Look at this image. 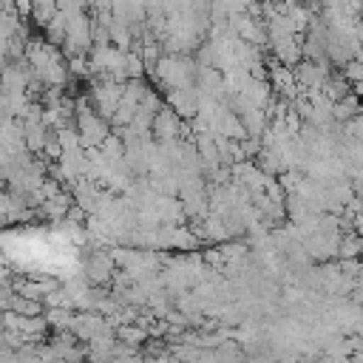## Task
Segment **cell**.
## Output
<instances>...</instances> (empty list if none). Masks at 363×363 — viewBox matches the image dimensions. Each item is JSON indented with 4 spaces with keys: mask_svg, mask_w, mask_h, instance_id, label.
<instances>
[{
    "mask_svg": "<svg viewBox=\"0 0 363 363\" xmlns=\"http://www.w3.org/2000/svg\"><path fill=\"white\" fill-rule=\"evenodd\" d=\"M116 258H113V252H105V250H94L91 252V258L85 261V278L91 281V284H96V286H108L111 281H113V275H116Z\"/></svg>",
    "mask_w": 363,
    "mask_h": 363,
    "instance_id": "1",
    "label": "cell"
},
{
    "mask_svg": "<svg viewBox=\"0 0 363 363\" xmlns=\"http://www.w3.org/2000/svg\"><path fill=\"white\" fill-rule=\"evenodd\" d=\"M164 102L182 116V119H193L199 113V85H187V88H167Z\"/></svg>",
    "mask_w": 363,
    "mask_h": 363,
    "instance_id": "2",
    "label": "cell"
},
{
    "mask_svg": "<svg viewBox=\"0 0 363 363\" xmlns=\"http://www.w3.org/2000/svg\"><path fill=\"white\" fill-rule=\"evenodd\" d=\"M182 116L170 108V105H162L159 113L153 116V139L156 142H173V139H182Z\"/></svg>",
    "mask_w": 363,
    "mask_h": 363,
    "instance_id": "3",
    "label": "cell"
},
{
    "mask_svg": "<svg viewBox=\"0 0 363 363\" xmlns=\"http://www.w3.org/2000/svg\"><path fill=\"white\" fill-rule=\"evenodd\" d=\"M303 37L306 34H286L278 40H269V51L275 60L286 62V65H298L303 60Z\"/></svg>",
    "mask_w": 363,
    "mask_h": 363,
    "instance_id": "4",
    "label": "cell"
},
{
    "mask_svg": "<svg viewBox=\"0 0 363 363\" xmlns=\"http://www.w3.org/2000/svg\"><path fill=\"white\" fill-rule=\"evenodd\" d=\"M111 323H108V318L99 312V309H77V320H74V326H71V332L79 337V340H91L96 332H102V329H108ZM113 329V326H111Z\"/></svg>",
    "mask_w": 363,
    "mask_h": 363,
    "instance_id": "5",
    "label": "cell"
},
{
    "mask_svg": "<svg viewBox=\"0 0 363 363\" xmlns=\"http://www.w3.org/2000/svg\"><path fill=\"white\" fill-rule=\"evenodd\" d=\"M360 111H363V108H360V96H357L354 91H349L346 96H340V99L332 105L335 122H349V119H354Z\"/></svg>",
    "mask_w": 363,
    "mask_h": 363,
    "instance_id": "6",
    "label": "cell"
},
{
    "mask_svg": "<svg viewBox=\"0 0 363 363\" xmlns=\"http://www.w3.org/2000/svg\"><path fill=\"white\" fill-rule=\"evenodd\" d=\"M264 173H269V176H281L284 173V159H281V150L278 147H261V153L252 159Z\"/></svg>",
    "mask_w": 363,
    "mask_h": 363,
    "instance_id": "7",
    "label": "cell"
},
{
    "mask_svg": "<svg viewBox=\"0 0 363 363\" xmlns=\"http://www.w3.org/2000/svg\"><path fill=\"white\" fill-rule=\"evenodd\" d=\"M45 318L51 323L54 332H62V329H71L74 320H77V309L74 306H45Z\"/></svg>",
    "mask_w": 363,
    "mask_h": 363,
    "instance_id": "8",
    "label": "cell"
},
{
    "mask_svg": "<svg viewBox=\"0 0 363 363\" xmlns=\"http://www.w3.org/2000/svg\"><path fill=\"white\" fill-rule=\"evenodd\" d=\"M68 23H71V14L60 9V11L54 14V20L45 26V40H51L54 45H60V43L68 37Z\"/></svg>",
    "mask_w": 363,
    "mask_h": 363,
    "instance_id": "9",
    "label": "cell"
},
{
    "mask_svg": "<svg viewBox=\"0 0 363 363\" xmlns=\"http://www.w3.org/2000/svg\"><path fill=\"white\" fill-rule=\"evenodd\" d=\"M363 255V235L357 230L343 233L340 247H337V258H360Z\"/></svg>",
    "mask_w": 363,
    "mask_h": 363,
    "instance_id": "10",
    "label": "cell"
},
{
    "mask_svg": "<svg viewBox=\"0 0 363 363\" xmlns=\"http://www.w3.org/2000/svg\"><path fill=\"white\" fill-rule=\"evenodd\" d=\"M125 71H128V77H130V79H136V77H145V74H147V62H145V57H142L136 48H130V51H128V57H125Z\"/></svg>",
    "mask_w": 363,
    "mask_h": 363,
    "instance_id": "11",
    "label": "cell"
},
{
    "mask_svg": "<svg viewBox=\"0 0 363 363\" xmlns=\"http://www.w3.org/2000/svg\"><path fill=\"white\" fill-rule=\"evenodd\" d=\"M340 71H343V77H346L352 85L363 79V62H360L357 57H352L349 62H343V65H340Z\"/></svg>",
    "mask_w": 363,
    "mask_h": 363,
    "instance_id": "12",
    "label": "cell"
},
{
    "mask_svg": "<svg viewBox=\"0 0 363 363\" xmlns=\"http://www.w3.org/2000/svg\"><path fill=\"white\" fill-rule=\"evenodd\" d=\"M43 156H45L48 162H57V159L62 156V145H60V139H57V133H54V130H51V136H48V142H45Z\"/></svg>",
    "mask_w": 363,
    "mask_h": 363,
    "instance_id": "13",
    "label": "cell"
},
{
    "mask_svg": "<svg viewBox=\"0 0 363 363\" xmlns=\"http://www.w3.org/2000/svg\"><path fill=\"white\" fill-rule=\"evenodd\" d=\"M241 147H244V153H247V159H255V156L261 153V147H264V142H261V136H244V139H241Z\"/></svg>",
    "mask_w": 363,
    "mask_h": 363,
    "instance_id": "14",
    "label": "cell"
},
{
    "mask_svg": "<svg viewBox=\"0 0 363 363\" xmlns=\"http://www.w3.org/2000/svg\"><path fill=\"white\" fill-rule=\"evenodd\" d=\"M303 295H306L303 289H292V286H289V289L284 292V301H286V303H301V301H306Z\"/></svg>",
    "mask_w": 363,
    "mask_h": 363,
    "instance_id": "15",
    "label": "cell"
},
{
    "mask_svg": "<svg viewBox=\"0 0 363 363\" xmlns=\"http://www.w3.org/2000/svg\"><path fill=\"white\" fill-rule=\"evenodd\" d=\"M352 91H354V94L363 99V79H360V82H354V85H352Z\"/></svg>",
    "mask_w": 363,
    "mask_h": 363,
    "instance_id": "16",
    "label": "cell"
},
{
    "mask_svg": "<svg viewBox=\"0 0 363 363\" xmlns=\"http://www.w3.org/2000/svg\"><path fill=\"white\" fill-rule=\"evenodd\" d=\"M354 57H357V60L363 62V40H360V48H357V54H354Z\"/></svg>",
    "mask_w": 363,
    "mask_h": 363,
    "instance_id": "17",
    "label": "cell"
},
{
    "mask_svg": "<svg viewBox=\"0 0 363 363\" xmlns=\"http://www.w3.org/2000/svg\"><path fill=\"white\" fill-rule=\"evenodd\" d=\"M360 275H363V255H360Z\"/></svg>",
    "mask_w": 363,
    "mask_h": 363,
    "instance_id": "18",
    "label": "cell"
}]
</instances>
